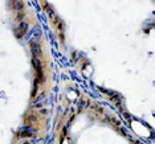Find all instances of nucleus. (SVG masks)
Segmentation results:
<instances>
[{"mask_svg": "<svg viewBox=\"0 0 155 144\" xmlns=\"http://www.w3.org/2000/svg\"><path fill=\"white\" fill-rule=\"evenodd\" d=\"M24 144H31V143H24Z\"/></svg>", "mask_w": 155, "mask_h": 144, "instance_id": "f03ea898", "label": "nucleus"}, {"mask_svg": "<svg viewBox=\"0 0 155 144\" xmlns=\"http://www.w3.org/2000/svg\"><path fill=\"white\" fill-rule=\"evenodd\" d=\"M27 29H28V25L25 23H21V24H20V27L16 29V36L17 37H21L23 34L27 32Z\"/></svg>", "mask_w": 155, "mask_h": 144, "instance_id": "f257e3e1", "label": "nucleus"}]
</instances>
